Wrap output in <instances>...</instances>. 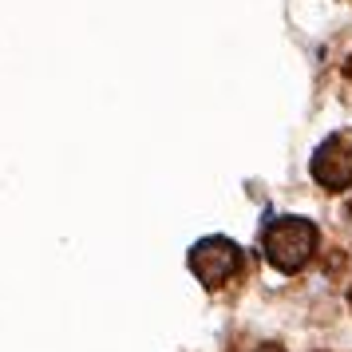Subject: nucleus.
Returning a JSON list of instances; mask_svg holds the SVG:
<instances>
[{"label": "nucleus", "mask_w": 352, "mask_h": 352, "mask_svg": "<svg viewBox=\"0 0 352 352\" xmlns=\"http://www.w3.org/2000/svg\"><path fill=\"white\" fill-rule=\"evenodd\" d=\"M349 301H352V293H349Z\"/></svg>", "instance_id": "obj_5"}, {"label": "nucleus", "mask_w": 352, "mask_h": 352, "mask_svg": "<svg viewBox=\"0 0 352 352\" xmlns=\"http://www.w3.org/2000/svg\"><path fill=\"white\" fill-rule=\"evenodd\" d=\"M313 254H317V226L309 218H277L265 230V257L273 270L297 273L309 265Z\"/></svg>", "instance_id": "obj_1"}, {"label": "nucleus", "mask_w": 352, "mask_h": 352, "mask_svg": "<svg viewBox=\"0 0 352 352\" xmlns=\"http://www.w3.org/2000/svg\"><path fill=\"white\" fill-rule=\"evenodd\" d=\"M313 178L324 190H349L352 186V135H333L313 155Z\"/></svg>", "instance_id": "obj_3"}, {"label": "nucleus", "mask_w": 352, "mask_h": 352, "mask_svg": "<svg viewBox=\"0 0 352 352\" xmlns=\"http://www.w3.org/2000/svg\"><path fill=\"white\" fill-rule=\"evenodd\" d=\"M190 270L206 289H218L241 270V250L230 238H202L190 250Z\"/></svg>", "instance_id": "obj_2"}, {"label": "nucleus", "mask_w": 352, "mask_h": 352, "mask_svg": "<svg viewBox=\"0 0 352 352\" xmlns=\"http://www.w3.org/2000/svg\"><path fill=\"white\" fill-rule=\"evenodd\" d=\"M257 352H285V349H281V344H261Z\"/></svg>", "instance_id": "obj_4"}, {"label": "nucleus", "mask_w": 352, "mask_h": 352, "mask_svg": "<svg viewBox=\"0 0 352 352\" xmlns=\"http://www.w3.org/2000/svg\"><path fill=\"white\" fill-rule=\"evenodd\" d=\"M349 210H352V206H349Z\"/></svg>", "instance_id": "obj_6"}]
</instances>
